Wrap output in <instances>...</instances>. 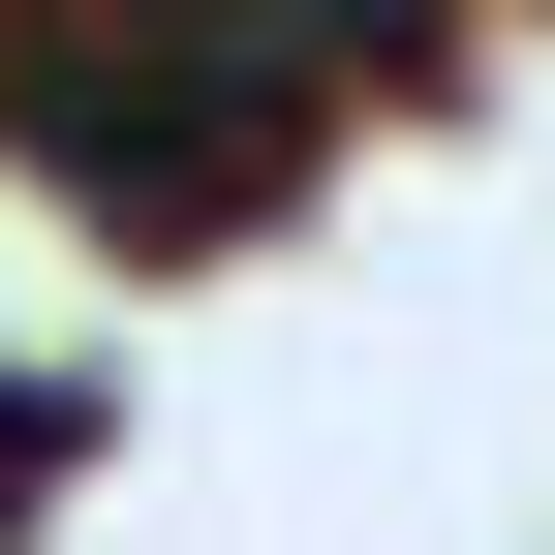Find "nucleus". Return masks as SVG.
Instances as JSON below:
<instances>
[{
  "label": "nucleus",
  "mask_w": 555,
  "mask_h": 555,
  "mask_svg": "<svg viewBox=\"0 0 555 555\" xmlns=\"http://www.w3.org/2000/svg\"><path fill=\"white\" fill-rule=\"evenodd\" d=\"M371 0H309V31H185V62H93V31H31L0 62V155H62L93 185L124 247H185V217H278V185H309V124L371 93Z\"/></svg>",
  "instance_id": "obj_1"
},
{
  "label": "nucleus",
  "mask_w": 555,
  "mask_h": 555,
  "mask_svg": "<svg viewBox=\"0 0 555 555\" xmlns=\"http://www.w3.org/2000/svg\"><path fill=\"white\" fill-rule=\"evenodd\" d=\"M31 433H62V401H31V371H0V463H31Z\"/></svg>",
  "instance_id": "obj_2"
}]
</instances>
